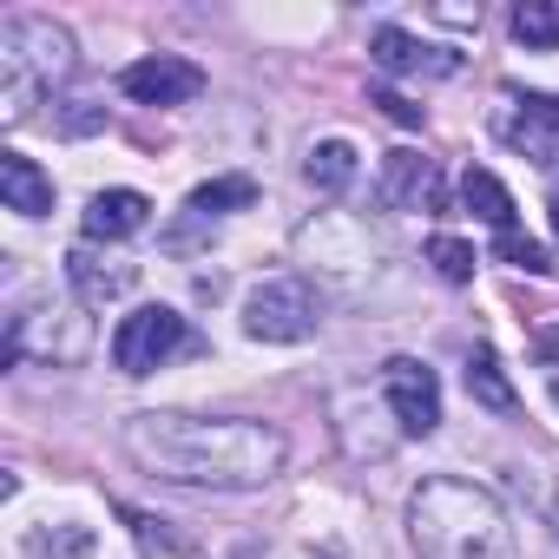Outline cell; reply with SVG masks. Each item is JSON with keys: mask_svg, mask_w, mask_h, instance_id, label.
I'll use <instances>...</instances> for the list:
<instances>
[{"mask_svg": "<svg viewBox=\"0 0 559 559\" xmlns=\"http://www.w3.org/2000/svg\"><path fill=\"white\" fill-rule=\"evenodd\" d=\"M185 343H191V336H185V317H178L171 304H139V310L112 330V362H119L126 376H152V369H165Z\"/></svg>", "mask_w": 559, "mask_h": 559, "instance_id": "obj_5", "label": "cell"}, {"mask_svg": "<svg viewBox=\"0 0 559 559\" xmlns=\"http://www.w3.org/2000/svg\"><path fill=\"white\" fill-rule=\"evenodd\" d=\"M67 67H73L67 27H53V21H40V14H21V21L0 27V112H8V126L27 119L34 99H40Z\"/></svg>", "mask_w": 559, "mask_h": 559, "instance_id": "obj_3", "label": "cell"}, {"mask_svg": "<svg viewBox=\"0 0 559 559\" xmlns=\"http://www.w3.org/2000/svg\"><path fill=\"white\" fill-rule=\"evenodd\" d=\"M243 204H257L250 178H211V185L191 191V217H224V211H243Z\"/></svg>", "mask_w": 559, "mask_h": 559, "instance_id": "obj_18", "label": "cell"}, {"mask_svg": "<svg viewBox=\"0 0 559 559\" xmlns=\"http://www.w3.org/2000/svg\"><path fill=\"white\" fill-rule=\"evenodd\" d=\"M310 185L317 191H349L356 185V145L349 139H323V145H310Z\"/></svg>", "mask_w": 559, "mask_h": 559, "instance_id": "obj_15", "label": "cell"}, {"mask_svg": "<svg viewBox=\"0 0 559 559\" xmlns=\"http://www.w3.org/2000/svg\"><path fill=\"white\" fill-rule=\"evenodd\" d=\"M441 171L421 152H389L382 158V204L389 211H441Z\"/></svg>", "mask_w": 559, "mask_h": 559, "instance_id": "obj_9", "label": "cell"}, {"mask_svg": "<svg viewBox=\"0 0 559 559\" xmlns=\"http://www.w3.org/2000/svg\"><path fill=\"white\" fill-rule=\"evenodd\" d=\"M552 237H559V191H552Z\"/></svg>", "mask_w": 559, "mask_h": 559, "instance_id": "obj_22", "label": "cell"}, {"mask_svg": "<svg viewBox=\"0 0 559 559\" xmlns=\"http://www.w3.org/2000/svg\"><path fill=\"white\" fill-rule=\"evenodd\" d=\"M408 539L421 559H513L507 507L474 480H421L408 493Z\"/></svg>", "mask_w": 559, "mask_h": 559, "instance_id": "obj_2", "label": "cell"}, {"mask_svg": "<svg viewBox=\"0 0 559 559\" xmlns=\"http://www.w3.org/2000/svg\"><path fill=\"white\" fill-rule=\"evenodd\" d=\"M428 263L448 276V284H467L480 257H474V243H467V237H435V243H428Z\"/></svg>", "mask_w": 559, "mask_h": 559, "instance_id": "obj_20", "label": "cell"}, {"mask_svg": "<svg viewBox=\"0 0 559 559\" xmlns=\"http://www.w3.org/2000/svg\"><path fill=\"white\" fill-rule=\"evenodd\" d=\"M382 402H389L402 435H435L441 428V382L415 356H389L382 362Z\"/></svg>", "mask_w": 559, "mask_h": 559, "instance_id": "obj_6", "label": "cell"}, {"mask_svg": "<svg viewBox=\"0 0 559 559\" xmlns=\"http://www.w3.org/2000/svg\"><path fill=\"white\" fill-rule=\"evenodd\" d=\"M376 106L395 119V126H421V106H408L402 93H389V86H376Z\"/></svg>", "mask_w": 559, "mask_h": 559, "instance_id": "obj_21", "label": "cell"}, {"mask_svg": "<svg viewBox=\"0 0 559 559\" xmlns=\"http://www.w3.org/2000/svg\"><path fill=\"white\" fill-rule=\"evenodd\" d=\"M500 257H507L513 270H526V276H552V257H546V243H539V237H526L520 224H513V230H500Z\"/></svg>", "mask_w": 559, "mask_h": 559, "instance_id": "obj_19", "label": "cell"}, {"mask_svg": "<svg viewBox=\"0 0 559 559\" xmlns=\"http://www.w3.org/2000/svg\"><path fill=\"white\" fill-rule=\"evenodd\" d=\"M67 284L80 290V304L86 310H99V304H119L132 284H139V263H119V257H99V250H73L67 257Z\"/></svg>", "mask_w": 559, "mask_h": 559, "instance_id": "obj_11", "label": "cell"}, {"mask_svg": "<svg viewBox=\"0 0 559 559\" xmlns=\"http://www.w3.org/2000/svg\"><path fill=\"white\" fill-rule=\"evenodd\" d=\"M461 198H467V211L487 217L493 230H513V198H507V185H500L493 171H467V178H461Z\"/></svg>", "mask_w": 559, "mask_h": 559, "instance_id": "obj_16", "label": "cell"}, {"mask_svg": "<svg viewBox=\"0 0 559 559\" xmlns=\"http://www.w3.org/2000/svg\"><path fill=\"white\" fill-rule=\"evenodd\" d=\"M145 217H152V198L145 191H126V185H112V191H93V204H86V243H119V237H132V230H145Z\"/></svg>", "mask_w": 559, "mask_h": 559, "instance_id": "obj_12", "label": "cell"}, {"mask_svg": "<svg viewBox=\"0 0 559 559\" xmlns=\"http://www.w3.org/2000/svg\"><path fill=\"white\" fill-rule=\"evenodd\" d=\"M126 454L178 487H263L284 467V435L243 415H139L126 421Z\"/></svg>", "mask_w": 559, "mask_h": 559, "instance_id": "obj_1", "label": "cell"}, {"mask_svg": "<svg viewBox=\"0 0 559 559\" xmlns=\"http://www.w3.org/2000/svg\"><path fill=\"white\" fill-rule=\"evenodd\" d=\"M500 132H507V145L526 152L533 165H559V99H552V93L513 99V112L500 119Z\"/></svg>", "mask_w": 559, "mask_h": 559, "instance_id": "obj_8", "label": "cell"}, {"mask_svg": "<svg viewBox=\"0 0 559 559\" xmlns=\"http://www.w3.org/2000/svg\"><path fill=\"white\" fill-rule=\"evenodd\" d=\"M0 198H8V211H21V217H47L53 211V178L21 152H0Z\"/></svg>", "mask_w": 559, "mask_h": 559, "instance_id": "obj_13", "label": "cell"}, {"mask_svg": "<svg viewBox=\"0 0 559 559\" xmlns=\"http://www.w3.org/2000/svg\"><path fill=\"white\" fill-rule=\"evenodd\" d=\"M467 395H474L480 408H493V415H513V408H520V395H513V382H507V369H500L493 349H474V356H467Z\"/></svg>", "mask_w": 559, "mask_h": 559, "instance_id": "obj_14", "label": "cell"}, {"mask_svg": "<svg viewBox=\"0 0 559 559\" xmlns=\"http://www.w3.org/2000/svg\"><path fill=\"white\" fill-rule=\"evenodd\" d=\"M126 99H139V106H191L198 93H204V73L191 67V60H178V53H145V60H132L126 67Z\"/></svg>", "mask_w": 559, "mask_h": 559, "instance_id": "obj_7", "label": "cell"}, {"mask_svg": "<svg viewBox=\"0 0 559 559\" xmlns=\"http://www.w3.org/2000/svg\"><path fill=\"white\" fill-rule=\"evenodd\" d=\"M369 53H376V67H382V73H428V80H448V73L461 67V53L428 47V40H415L408 27H376Z\"/></svg>", "mask_w": 559, "mask_h": 559, "instance_id": "obj_10", "label": "cell"}, {"mask_svg": "<svg viewBox=\"0 0 559 559\" xmlns=\"http://www.w3.org/2000/svg\"><path fill=\"white\" fill-rule=\"evenodd\" d=\"M243 330L257 343H304L317 336V297L304 276H263V284L243 297Z\"/></svg>", "mask_w": 559, "mask_h": 559, "instance_id": "obj_4", "label": "cell"}, {"mask_svg": "<svg viewBox=\"0 0 559 559\" xmlns=\"http://www.w3.org/2000/svg\"><path fill=\"white\" fill-rule=\"evenodd\" d=\"M513 40L526 53H552L559 47V8H552V0H520V8H513Z\"/></svg>", "mask_w": 559, "mask_h": 559, "instance_id": "obj_17", "label": "cell"}]
</instances>
